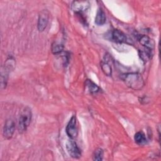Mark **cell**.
I'll list each match as a JSON object with an SVG mask.
<instances>
[{
	"label": "cell",
	"instance_id": "cell-14",
	"mask_svg": "<svg viewBox=\"0 0 161 161\" xmlns=\"http://www.w3.org/2000/svg\"><path fill=\"white\" fill-rule=\"evenodd\" d=\"M104 151L101 148H96L92 154V160L95 161H101L103 159Z\"/></svg>",
	"mask_w": 161,
	"mask_h": 161
},
{
	"label": "cell",
	"instance_id": "cell-9",
	"mask_svg": "<svg viewBox=\"0 0 161 161\" xmlns=\"http://www.w3.org/2000/svg\"><path fill=\"white\" fill-rule=\"evenodd\" d=\"M111 36L113 40L116 43H125L126 42L127 40L126 35L123 31L118 29H115L112 31Z\"/></svg>",
	"mask_w": 161,
	"mask_h": 161
},
{
	"label": "cell",
	"instance_id": "cell-2",
	"mask_svg": "<svg viewBox=\"0 0 161 161\" xmlns=\"http://www.w3.org/2000/svg\"><path fill=\"white\" fill-rule=\"evenodd\" d=\"M31 111L28 107H26L22 111L18 121V130L19 133L25 132L29 126L31 119Z\"/></svg>",
	"mask_w": 161,
	"mask_h": 161
},
{
	"label": "cell",
	"instance_id": "cell-15",
	"mask_svg": "<svg viewBox=\"0 0 161 161\" xmlns=\"http://www.w3.org/2000/svg\"><path fill=\"white\" fill-rule=\"evenodd\" d=\"M52 52L53 54L57 55L60 54L63 52L64 50V45L59 43L54 42L52 45Z\"/></svg>",
	"mask_w": 161,
	"mask_h": 161
},
{
	"label": "cell",
	"instance_id": "cell-13",
	"mask_svg": "<svg viewBox=\"0 0 161 161\" xmlns=\"http://www.w3.org/2000/svg\"><path fill=\"white\" fill-rule=\"evenodd\" d=\"M134 139L138 145H144L147 142L145 135L142 131H138L135 134Z\"/></svg>",
	"mask_w": 161,
	"mask_h": 161
},
{
	"label": "cell",
	"instance_id": "cell-1",
	"mask_svg": "<svg viewBox=\"0 0 161 161\" xmlns=\"http://www.w3.org/2000/svg\"><path fill=\"white\" fill-rule=\"evenodd\" d=\"M122 79L130 88L135 90H140L144 86L143 77L138 72H130L123 75Z\"/></svg>",
	"mask_w": 161,
	"mask_h": 161
},
{
	"label": "cell",
	"instance_id": "cell-5",
	"mask_svg": "<svg viewBox=\"0 0 161 161\" xmlns=\"http://www.w3.org/2000/svg\"><path fill=\"white\" fill-rule=\"evenodd\" d=\"M15 122L12 119H8L4 125L3 128V135L6 140H9L12 138L15 130Z\"/></svg>",
	"mask_w": 161,
	"mask_h": 161
},
{
	"label": "cell",
	"instance_id": "cell-7",
	"mask_svg": "<svg viewBox=\"0 0 161 161\" xmlns=\"http://www.w3.org/2000/svg\"><path fill=\"white\" fill-rule=\"evenodd\" d=\"M89 2L87 1H75L71 4L72 9L77 13H81L86 11L89 8Z\"/></svg>",
	"mask_w": 161,
	"mask_h": 161
},
{
	"label": "cell",
	"instance_id": "cell-6",
	"mask_svg": "<svg viewBox=\"0 0 161 161\" xmlns=\"http://www.w3.org/2000/svg\"><path fill=\"white\" fill-rule=\"evenodd\" d=\"M137 39L139 43L145 48V50L153 51L155 47V42L153 39L145 35H139Z\"/></svg>",
	"mask_w": 161,
	"mask_h": 161
},
{
	"label": "cell",
	"instance_id": "cell-3",
	"mask_svg": "<svg viewBox=\"0 0 161 161\" xmlns=\"http://www.w3.org/2000/svg\"><path fill=\"white\" fill-rule=\"evenodd\" d=\"M66 149L69 155L74 158H79L81 157V152L74 139L70 138L66 143Z\"/></svg>",
	"mask_w": 161,
	"mask_h": 161
},
{
	"label": "cell",
	"instance_id": "cell-10",
	"mask_svg": "<svg viewBox=\"0 0 161 161\" xmlns=\"http://www.w3.org/2000/svg\"><path fill=\"white\" fill-rule=\"evenodd\" d=\"M101 68L103 72L106 76H111L112 74V68L109 62L108 61V58L104 57V59L101 62Z\"/></svg>",
	"mask_w": 161,
	"mask_h": 161
},
{
	"label": "cell",
	"instance_id": "cell-4",
	"mask_svg": "<svg viewBox=\"0 0 161 161\" xmlns=\"http://www.w3.org/2000/svg\"><path fill=\"white\" fill-rule=\"evenodd\" d=\"M65 131L70 138L74 139L77 137L78 134V129L77 126V118L75 115H73L70 119L67 125Z\"/></svg>",
	"mask_w": 161,
	"mask_h": 161
},
{
	"label": "cell",
	"instance_id": "cell-11",
	"mask_svg": "<svg viewBox=\"0 0 161 161\" xmlns=\"http://www.w3.org/2000/svg\"><path fill=\"white\" fill-rule=\"evenodd\" d=\"M85 85L91 94H97L101 91L100 87L94 82H93L91 80L87 79L85 82Z\"/></svg>",
	"mask_w": 161,
	"mask_h": 161
},
{
	"label": "cell",
	"instance_id": "cell-8",
	"mask_svg": "<svg viewBox=\"0 0 161 161\" xmlns=\"http://www.w3.org/2000/svg\"><path fill=\"white\" fill-rule=\"evenodd\" d=\"M48 23V14L47 11H43L40 13L38 18L37 27L40 31H43L47 28Z\"/></svg>",
	"mask_w": 161,
	"mask_h": 161
},
{
	"label": "cell",
	"instance_id": "cell-12",
	"mask_svg": "<svg viewBox=\"0 0 161 161\" xmlns=\"http://www.w3.org/2000/svg\"><path fill=\"white\" fill-rule=\"evenodd\" d=\"M106 14L104 11L99 8L96 13V16L95 18V23L97 25H103L106 23Z\"/></svg>",
	"mask_w": 161,
	"mask_h": 161
}]
</instances>
